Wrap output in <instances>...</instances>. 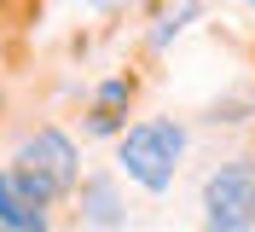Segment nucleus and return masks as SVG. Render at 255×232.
Wrapping results in <instances>:
<instances>
[{
    "instance_id": "obj_8",
    "label": "nucleus",
    "mask_w": 255,
    "mask_h": 232,
    "mask_svg": "<svg viewBox=\"0 0 255 232\" xmlns=\"http://www.w3.org/2000/svg\"><path fill=\"white\" fill-rule=\"evenodd\" d=\"M87 134H99V139H122V110H93V116H87Z\"/></svg>"
},
{
    "instance_id": "obj_10",
    "label": "nucleus",
    "mask_w": 255,
    "mask_h": 232,
    "mask_svg": "<svg viewBox=\"0 0 255 232\" xmlns=\"http://www.w3.org/2000/svg\"><path fill=\"white\" fill-rule=\"evenodd\" d=\"M0 232H12V227H0Z\"/></svg>"
},
{
    "instance_id": "obj_11",
    "label": "nucleus",
    "mask_w": 255,
    "mask_h": 232,
    "mask_svg": "<svg viewBox=\"0 0 255 232\" xmlns=\"http://www.w3.org/2000/svg\"><path fill=\"white\" fill-rule=\"evenodd\" d=\"M250 6H255V0H250Z\"/></svg>"
},
{
    "instance_id": "obj_9",
    "label": "nucleus",
    "mask_w": 255,
    "mask_h": 232,
    "mask_svg": "<svg viewBox=\"0 0 255 232\" xmlns=\"http://www.w3.org/2000/svg\"><path fill=\"white\" fill-rule=\"evenodd\" d=\"M0 110H6V99H0Z\"/></svg>"
},
{
    "instance_id": "obj_4",
    "label": "nucleus",
    "mask_w": 255,
    "mask_h": 232,
    "mask_svg": "<svg viewBox=\"0 0 255 232\" xmlns=\"http://www.w3.org/2000/svg\"><path fill=\"white\" fill-rule=\"evenodd\" d=\"M0 227H12V232H47L52 227V203L17 169H0Z\"/></svg>"
},
{
    "instance_id": "obj_2",
    "label": "nucleus",
    "mask_w": 255,
    "mask_h": 232,
    "mask_svg": "<svg viewBox=\"0 0 255 232\" xmlns=\"http://www.w3.org/2000/svg\"><path fill=\"white\" fill-rule=\"evenodd\" d=\"M12 169L23 174L47 203H58L64 192L81 186V157H76V139L64 134V128H35V134H23Z\"/></svg>"
},
{
    "instance_id": "obj_7",
    "label": "nucleus",
    "mask_w": 255,
    "mask_h": 232,
    "mask_svg": "<svg viewBox=\"0 0 255 232\" xmlns=\"http://www.w3.org/2000/svg\"><path fill=\"white\" fill-rule=\"evenodd\" d=\"M186 17H197V6H180L174 17H162L157 29H151V46H168V35H180V29H186Z\"/></svg>"
},
{
    "instance_id": "obj_5",
    "label": "nucleus",
    "mask_w": 255,
    "mask_h": 232,
    "mask_svg": "<svg viewBox=\"0 0 255 232\" xmlns=\"http://www.w3.org/2000/svg\"><path fill=\"white\" fill-rule=\"evenodd\" d=\"M81 221H93V227H116V221H122V203H116V180L111 174H87V180H81Z\"/></svg>"
},
{
    "instance_id": "obj_6",
    "label": "nucleus",
    "mask_w": 255,
    "mask_h": 232,
    "mask_svg": "<svg viewBox=\"0 0 255 232\" xmlns=\"http://www.w3.org/2000/svg\"><path fill=\"white\" fill-rule=\"evenodd\" d=\"M128 93H133V87H128L122 76H116V81H105V87L93 93V110H122V105H128Z\"/></svg>"
},
{
    "instance_id": "obj_3",
    "label": "nucleus",
    "mask_w": 255,
    "mask_h": 232,
    "mask_svg": "<svg viewBox=\"0 0 255 232\" xmlns=\"http://www.w3.org/2000/svg\"><path fill=\"white\" fill-rule=\"evenodd\" d=\"M255 227V157H232L203 180V232Z\"/></svg>"
},
{
    "instance_id": "obj_1",
    "label": "nucleus",
    "mask_w": 255,
    "mask_h": 232,
    "mask_svg": "<svg viewBox=\"0 0 255 232\" xmlns=\"http://www.w3.org/2000/svg\"><path fill=\"white\" fill-rule=\"evenodd\" d=\"M180 157H186V128L168 122V116H145V122L122 128V139H116L122 174L145 192H168L180 174Z\"/></svg>"
}]
</instances>
